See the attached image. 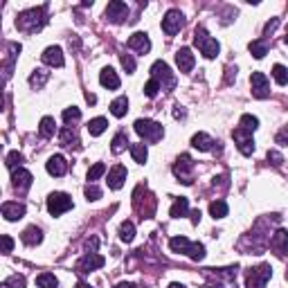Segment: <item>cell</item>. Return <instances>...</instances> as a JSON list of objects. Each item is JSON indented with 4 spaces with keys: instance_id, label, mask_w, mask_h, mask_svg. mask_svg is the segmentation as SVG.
Segmentation results:
<instances>
[{
    "instance_id": "13",
    "label": "cell",
    "mask_w": 288,
    "mask_h": 288,
    "mask_svg": "<svg viewBox=\"0 0 288 288\" xmlns=\"http://www.w3.org/2000/svg\"><path fill=\"white\" fill-rule=\"evenodd\" d=\"M106 18L111 20V23H115V25L124 23V20L128 18V5H126V2H122V0H113V2H108Z\"/></svg>"
},
{
    "instance_id": "53",
    "label": "cell",
    "mask_w": 288,
    "mask_h": 288,
    "mask_svg": "<svg viewBox=\"0 0 288 288\" xmlns=\"http://www.w3.org/2000/svg\"><path fill=\"white\" fill-rule=\"evenodd\" d=\"M277 25H279V20L277 18H273L270 23H266V27H264V36H270L275 30H277Z\"/></svg>"
},
{
    "instance_id": "28",
    "label": "cell",
    "mask_w": 288,
    "mask_h": 288,
    "mask_svg": "<svg viewBox=\"0 0 288 288\" xmlns=\"http://www.w3.org/2000/svg\"><path fill=\"white\" fill-rule=\"evenodd\" d=\"M250 54H252L254 59H264L266 54H268V41L266 39H259V41H252V43L248 45Z\"/></svg>"
},
{
    "instance_id": "36",
    "label": "cell",
    "mask_w": 288,
    "mask_h": 288,
    "mask_svg": "<svg viewBox=\"0 0 288 288\" xmlns=\"http://www.w3.org/2000/svg\"><path fill=\"white\" fill-rule=\"evenodd\" d=\"M36 286L39 288H57L59 286V279L54 277L52 273H41L39 277H36Z\"/></svg>"
},
{
    "instance_id": "4",
    "label": "cell",
    "mask_w": 288,
    "mask_h": 288,
    "mask_svg": "<svg viewBox=\"0 0 288 288\" xmlns=\"http://www.w3.org/2000/svg\"><path fill=\"white\" fill-rule=\"evenodd\" d=\"M151 79H156V81L160 83V88L167 90V93L176 88V74L171 72V68L165 61H156V63L151 65Z\"/></svg>"
},
{
    "instance_id": "55",
    "label": "cell",
    "mask_w": 288,
    "mask_h": 288,
    "mask_svg": "<svg viewBox=\"0 0 288 288\" xmlns=\"http://www.w3.org/2000/svg\"><path fill=\"white\" fill-rule=\"evenodd\" d=\"M173 117H176V119H182V117H185V108L176 106V111H173Z\"/></svg>"
},
{
    "instance_id": "38",
    "label": "cell",
    "mask_w": 288,
    "mask_h": 288,
    "mask_svg": "<svg viewBox=\"0 0 288 288\" xmlns=\"http://www.w3.org/2000/svg\"><path fill=\"white\" fill-rule=\"evenodd\" d=\"M126 144H128L126 135H124V133H117V135L113 137V142H111V151L115 153V156H119V153L126 149Z\"/></svg>"
},
{
    "instance_id": "16",
    "label": "cell",
    "mask_w": 288,
    "mask_h": 288,
    "mask_svg": "<svg viewBox=\"0 0 288 288\" xmlns=\"http://www.w3.org/2000/svg\"><path fill=\"white\" fill-rule=\"evenodd\" d=\"M128 48L135 50L137 54H147L149 50H151V39H149L147 32H135V34L128 39Z\"/></svg>"
},
{
    "instance_id": "2",
    "label": "cell",
    "mask_w": 288,
    "mask_h": 288,
    "mask_svg": "<svg viewBox=\"0 0 288 288\" xmlns=\"http://www.w3.org/2000/svg\"><path fill=\"white\" fill-rule=\"evenodd\" d=\"M133 205H135L137 214H140L142 219H151V216L156 214L158 200L153 198V194L147 189V187L140 185V187L135 189V194H133Z\"/></svg>"
},
{
    "instance_id": "54",
    "label": "cell",
    "mask_w": 288,
    "mask_h": 288,
    "mask_svg": "<svg viewBox=\"0 0 288 288\" xmlns=\"http://www.w3.org/2000/svg\"><path fill=\"white\" fill-rule=\"evenodd\" d=\"M97 245H99V239H97V236H90V239L86 241V248H88V250H93V252H95V250H97Z\"/></svg>"
},
{
    "instance_id": "59",
    "label": "cell",
    "mask_w": 288,
    "mask_h": 288,
    "mask_svg": "<svg viewBox=\"0 0 288 288\" xmlns=\"http://www.w3.org/2000/svg\"><path fill=\"white\" fill-rule=\"evenodd\" d=\"M169 288H187V286H182V284H169Z\"/></svg>"
},
{
    "instance_id": "45",
    "label": "cell",
    "mask_w": 288,
    "mask_h": 288,
    "mask_svg": "<svg viewBox=\"0 0 288 288\" xmlns=\"http://www.w3.org/2000/svg\"><path fill=\"white\" fill-rule=\"evenodd\" d=\"M236 270H239V266H230V268H221V270H216V277L219 279H228V282H232V279L236 277Z\"/></svg>"
},
{
    "instance_id": "40",
    "label": "cell",
    "mask_w": 288,
    "mask_h": 288,
    "mask_svg": "<svg viewBox=\"0 0 288 288\" xmlns=\"http://www.w3.org/2000/svg\"><path fill=\"white\" fill-rule=\"evenodd\" d=\"M187 257H189L191 261H203V259H205V245L191 241V248H189V252H187Z\"/></svg>"
},
{
    "instance_id": "6",
    "label": "cell",
    "mask_w": 288,
    "mask_h": 288,
    "mask_svg": "<svg viewBox=\"0 0 288 288\" xmlns=\"http://www.w3.org/2000/svg\"><path fill=\"white\" fill-rule=\"evenodd\" d=\"M270 277H273L270 264H261L257 268H250L248 275H245V288H264Z\"/></svg>"
},
{
    "instance_id": "47",
    "label": "cell",
    "mask_w": 288,
    "mask_h": 288,
    "mask_svg": "<svg viewBox=\"0 0 288 288\" xmlns=\"http://www.w3.org/2000/svg\"><path fill=\"white\" fill-rule=\"evenodd\" d=\"M7 288H25V277L23 275H11V277L5 279Z\"/></svg>"
},
{
    "instance_id": "8",
    "label": "cell",
    "mask_w": 288,
    "mask_h": 288,
    "mask_svg": "<svg viewBox=\"0 0 288 288\" xmlns=\"http://www.w3.org/2000/svg\"><path fill=\"white\" fill-rule=\"evenodd\" d=\"M72 210V198L63 191H54V194L48 196V212L52 216H61L65 212Z\"/></svg>"
},
{
    "instance_id": "30",
    "label": "cell",
    "mask_w": 288,
    "mask_h": 288,
    "mask_svg": "<svg viewBox=\"0 0 288 288\" xmlns=\"http://www.w3.org/2000/svg\"><path fill=\"white\" fill-rule=\"evenodd\" d=\"M7 50H9V54H7V59H5V77H9L11 68H14V59L20 52V43H7Z\"/></svg>"
},
{
    "instance_id": "46",
    "label": "cell",
    "mask_w": 288,
    "mask_h": 288,
    "mask_svg": "<svg viewBox=\"0 0 288 288\" xmlns=\"http://www.w3.org/2000/svg\"><path fill=\"white\" fill-rule=\"evenodd\" d=\"M160 83H158L156 81V79H149V81H147V86H144V95H147V97H158V93H160Z\"/></svg>"
},
{
    "instance_id": "12",
    "label": "cell",
    "mask_w": 288,
    "mask_h": 288,
    "mask_svg": "<svg viewBox=\"0 0 288 288\" xmlns=\"http://www.w3.org/2000/svg\"><path fill=\"white\" fill-rule=\"evenodd\" d=\"M250 88H252V95L257 99L270 97V81L264 72H252V77H250Z\"/></svg>"
},
{
    "instance_id": "17",
    "label": "cell",
    "mask_w": 288,
    "mask_h": 288,
    "mask_svg": "<svg viewBox=\"0 0 288 288\" xmlns=\"http://www.w3.org/2000/svg\"><path fill=\"white\" fill-rule=\"evenodd\" d=\"M270 248L277 257H286L288 252V230H277L270 239Z\"/></svg>"
},
{
    "instance_id": "19",
    "label": "cell",
    "mask_w": 288,
    "mask_h": 288,
    "mask_svg": "<svg viewBox=\"0 0 288 288\" xmlns=\"http://www.w3.org/2000/svg\"><path fill=\"white\" fill-rule=\"evenodd\" d=\"M45 169H48L50 176L61 178V176H65V173H68V162H65L63 156H52L48 160V165H45Z\"/></svg>"
},
{
    "instance_id": "23",
    "label": "cell",
    "mask_w": 288,
    "mask_h": 288,
    "mask_svg": "<svg viewBox=\"0 0 288 288\" xmlns=\"http://www.w3.org/2000/svg\"><path fill=\"white\" fill-rule=\"evenodd\" d=\"M59 140H61V147H68V149H79V144H81V142H79L77 131H74V128H70V126L61 128Z\"/></svg>"
},
{
    "instance_id": "61",
    "label": "cell",
    "mask_w": 288,
    "mask_h": 288,
    "mask_svg": "<svg viewBox=\"0 0 288 288\" xmlns=\"http://www.w3.org/2000/svg\"><path fill=\"white\" fill-rule=\"evenodd\" d=\"M284 41H286V45H288V34H286V39H284Z\"/></svg>"
},
{
    "instance_id": "21",
    "label": "cell",
    "mask_w": 288,
    "mask_h": 288,
    "mask_svg": "<svg viewBox=\"0 0 288 288\" xmlns=\"http://www.w3.org/2000/svg\"><path fill=\"white\" fill-rule=\"evenodd\" d=\"M99 83H102L104 88H108V90H117L119 88V77H117V72L108 65V68H104L102 72H99Z\"/></svg>"
},
{
    "instance_id": "56",
    "label": "cell",
    "mask_w": 288,
    "mask_h": 288,
    "mask_svg": "<svg viewBox=\"0 0 288 288\" xmlns=\"http://www.w3.org/2000/svg\"><path fill=\"white\" fill-rule=\"evenodd\" d=\"M189 216H191V223H194V225H198V221H200V210H194Z\"/></svg>"
},
{
    "instance_id": "14",
    "label": "cell",
    "mask_w": 288,
    "mask_h": 288,
    "mask_svg": "<svg viewBox=\"0 0 288 288\" xmlns=\"http://www.w3.org/2000/svg\"><path fill=\"white\" fill-rule=\"evenodd\" d=\"M32 180H34V178H32V173L27 169H23V167H18V169L11 171V185H14V189L20 191V194L30 189Z\"/></svg>"
},
{
    "instance_id": "15",
    "label": "cell",
    "mask_w": 288,
    "mask_h": 288,
    "mask_svg": "<svg viewBox=\"0 0 288 288\" xmlns=\"http://www.w3.org/2000/svg\"><path fill=\"white\" fill-rule=\"evenodd\" d=\"M41 59H43V63L50 65V68H61V65L65 63L63 50H61L59 45H50V48H45V52L41 54Z\"/></svg>"
},
{
    "instance_id": "48",
    "label": "cell",
    "mask_w": 288,
    "mask_h": 288,
    "mask_svg": "<svg viewBox=\"0 0 288 288\" xmlns=\"http://www.w3.org/2000/svg\"><path fill=\"white\" fill-rule=\"evenodd\" d=\"M119 61H122L124 70H126L128 74L135 72V59H133V54H122V57H119Z\"/></svg>"
},
{
    "instance_id": "22",
    "label": "cell",
    "mask_w": 288,
    "mask_h": 288,
    "mask_svg": "<svg viewBox=\"0 0 288 288\" xmlns=\"http://www.w3.org/2000/svg\"><path fill=\"white\" fill-rule=\"evenodd\" d=\"M2 216H5L7 221H18L25 216V205L23 203H14V200H9V203H2Z\"/></svg>"
},
{
    "instance_id": "31",
    "label": "cell",
    "mask_w": 288,
    "mask_h": 288,
    "mask_svg": "<svg viewBox=\"0 0 288 288\" xmlns=\"http://www.w3.org/2000/svg\"><path fill=\"white\" fill-rule=\"evenodd\" d=\"M39 133H41V137H54V133H57V122H54V117H43V119H41Z\"/></svg>"
},
{
    "instance_id": "24",
    "label": "cell",
    "mask_w": 288,
    "mask_h": 288,
    "mask_svg": "<svg viewBox=\"0 0 288 288\" xmlns=\"http://www.w3.org/2000/svg\"><path fill=\"white\" fill-rule=\"evenodd\" d=\"M20 239H23L25 245H39L41 241H43V232H41V228H36V225H30V228H25Z\"/></svg>"
},
{
    "instance_id": "32",
    "label": "cell",
    "mask_w": 288,
    "mask_h": 288,
    "mask_svg": "<svg viewBox=\"0 0 288 288\" xmlns=\"http://www.w3.org/2000/svg\"><path fill=\"white\" fill-rule=\"evenodd\" d=\"M106 126H108L106 117H95V119H90V122H88V133L93 137H97V135H102V133L106 131Z\"/></svg>"
},
{
    "instance_id": "57",
    "label": "cell",
    "mask_w": 288,
    "mask_h": 288,
    "mask_svg": "<svg viewBox=\"0 0 288 288\" xmlns=\"http://www.w3.org/2000/svg\"><path fill=\"white\" fill-rule=\"evenodd\" d=\"M86 102H88V104H95V102H97V97H95L93 93H86Z\"/></svg>"
},
{
    "instance_id": "60",
    "label": "cell",
    "mask_w": 288,
    "mask_h": 288,
    "mask_svg": "<svg viewBox=\"0 0 288 288\" xmlns=\"http://www.w3.org/2000/svg\"><path fill=\"white\" fill-rule=\"evenodd\" d=\"M77 288H90V286H88L86 282H79V284H77Z\"/></svg>"
},
{
    "instance_id": "20",
    "label": "cell",
    "mask_w": 288,
    "mask_h": 288,
    "mask_svg": "<svg viewBox=\"0 0 288 288\" xmlns=\"http://www.w3.org/2000/svg\"><path fill=\"white\" fill-rule=\"evenodd\" d=\"M126 176H128L126 167L115 165L111 171H108V187H111V189H122L124 180H126Z\"/></svg>"
},
{
    "instance_id": "18",
    "label": "cell",
    "mask_w": 288,
    "mask_h": 288,
    "mask_svg": "<svg viewBox=\"0 0 288 288\" xmlns=\"http://www.w3.org/2000/svg\"><path fill=\"white\" fill-rule=\"evenodd\" d=\"M176 65L180 72H191L196 65V59H194V54H191L189 48H180L176 52Z\"/></svg>"
},
{
    "instance_id": "11",
    "label": "cell",
    "mask_w": 288,
    "mask_h": 288,
    "mask_svg": "<svg viewBox=\"0 0 288 288\" xmlns=\"http://www.w3.org/2000/svg\"><path fill=\"white\" fill-rule=\"evenodd\" d=\"M232 137H234L236 147H239V151L243 153L245 158L252 156V153H254V140H252V133H248L245 128L236 126L234 131H232Z\"/></svg>"
},
{
    "instance_id": "43",
    "label": "cell",
    "mask_w": 288,
    "mask_h": 288,
    "mask_svg": "<svg viewBox=\"0 0 288 288\" xmlns=\"http://www.w3.org/2000/svg\"><path fill=\"white\" fill-rule=\"evenodd\" d=\"M5 165L9 167V169H18V167L23 165V156H20L18 151H11V153H7V158H5Z\"/></svg>"
},
{
    "instance_id": "34",
    "label": "cell",
    "mask_w": 288,
    "mask_h": 288,
    "mask_svg": "<svg viewBox=\"0 0 288 288\" xmlns=\"http://www.w3.org/2000/svg\"><path fill=\"white\" fill-rule=\"evenodd\" d=\"M230 207L225 200H212L210 203V214L214 216V219H223V216H228Z\"/></svg>"
},
{
    "instance_id": "27",
    "label": "cell",
    "mask_w": 288,
    "mask_h": 288,
    "mask_svg": "<svg viewBox=\"0 0 288 288\" xmlns=\"http://www.w3.org/2000/svg\"><path fill=\"white\" fill-rule=\"evenodd\" d=\"M169 248L171 252H178V254H187L191 248V241L187 239V236H173V239L169 241Z\"/></svg>"
},
{
    "instance_id": "51",
    "label": "cell",
    "mask_w": 288,
    "mask_h": 288,
    "mask_svg": "<svg viewBox=\"0 0 288 288\" xmlns=\"http://www.w3.org/2000/svg\"><path fill=\"white\" fill-rule=\"evenodd\" d=\"M275 142L282 144V147H286V144H288V126H282V131L275 135Z\"/></svg>"
},
{
    "instance_id": "52",
    "label": "cell",
    "mask_w": 288,
    "mask_h": 288,
    "mask_svg": "<svg viewBox=\"0 0 288 288\" xmlns=\"http://www.w3.org/2000/svg\"><path fill=\"white\" fill-rule=\"evenodd\" d=\"M268 162H270V165H275V167H282L284 156L279 151H268Z\"/></svg>"
},
{
    "instance_id": "26",
    "label": "cell",
    "mask_w": 288,
    "mask_h": 288,
    "mask_svg": "<svg viewBox=\"0 0 288 288\" xmlns=\"http://www.w3.org/2000/svg\"><path fill=\"white\" fill-rule=\"evenodd\" d=\"M169 214L173 216V219H182V216L189 214V200L185 198V196H180V198L173 200V205H171Z\"/></svg>"
},
{
    "instance_id": "62",
    "label": "cell",
    "mask_w": 288,
    "mask_h": 288,
    "mask_svg": "<svg viewBox=\"0 0 288 288\" xmlns=\"http://www.w3.org/2000/svg\"><path fill=\"white\" fill-rule=\"evenodd\" d=\"M286 282H288V270H286Z\"/></svg>"
},
{
    "instance_id": "10",
    "label": "cell",
    "mask_w": 288,
    "mask_h": 288,
    "mask_svg": "<svg viewBox=\"0 0 288 288\" xmlns=\"http://www.w3.org/2000/svg\"><path fill=\"white\" fill-rule=\"evenodd\" d=\"M104 264H106V259H104L102 254H97V252H86L77 261V273L79 275H88V273H93V270L102 268Z\"/></svg>"
},
{
    "instance_id": "42",
    "label": "cell",
    "mask_w": 288,
    "mask_h": 288,
    "mask_svg": "<svg viewBox=\"0 0 288 288\" xmlns=\"http://www.w3.org/2000/svg\"><path fill=\"white\" fill-rule=\"evenodd\" d=\"M273 77H275V81H277L279 86H288V70L284 68L282 63H277L273 68Z\"/></svg>"
},
{
    "instance_id": "49",
    "label": "cell",
    "mask_w": 288,
    "mask_h": 288,
    "mask_svg": "<svg viewBox=\"0 0 288 288\" xmlns=\"http://www.w3.org/2000/svg\"><path fill=\"white\" fill-rule=\"evenodd\" d=\"M86 198H88V200H99V198H102V189L88 182V185H86Z\"/></svg>"
},
{
    "instance_id": "50",
    "label": "cell",
    "mask_w": 288,
    "mask_h": 288,
    "mask_svg": "<svg viewBox=\"0 0 288 288\" xmlns=\"http://www.w3.org/2000/svg\"><path fill=\"white\" fill-rule=\"evenodd\" d=\"M0 243H2V254H9L14 250V239L9 234H2L0 236Z\"/></svg>"
},
{
    "instance_id": "5",
    "label": "cell",
    "mask_w": 288,
    "mask_h": 288,
    "mask_svg": "<svg viewBox=\"0 0 288 288\" xmlns=\"http://www.w3.org/2000/svg\"><path fill=\"white\" fill-rule=\"evenodd\" d=\"M133 128H135V133L142 140H147V142H160L162 135H165V128L158 122H153V119H137L133 124Z\"/></svg>"
},
{
    "instance_id": "37",
    "label": "cell",
    "mask_w": 288,
    "mask_h": 288,
    "mask_svg": "<svg viewBox=\"0 0 288 288\" xmlns=\"http://www.w3.org/2000/svg\"><path fill=\"white\" fill-rule=\"evenodd\" d=\"M128 111V99L126 97H117L115 102L111 104V113L115 115V117H124Z\"/></svg>"
},
{
    "instance_id": "29",
    "label": "cell",
    "mask_w": 288,
    "mask_h": 288,
    "mask_svg": "<svg viewBox=\"0 0 288 288\" xmlns=\"http://www.w3.org/2000/svg\"><path fill=\"white\" fill-rule=\"evenodd\" d=\"M48 79H50V72H48V70L39 68V70H34V72L30 74V86L39 90V88H43L45 83H48Z\"/></svg>"
},
{
    "instance_id": "44",
    "label": "cell",
    "mask_w": 288,
    "mask_h": 288,
    "mask_svg": "<svg viewBox=\"0 0 288 288\" xmlns=\"http://www.w3.org/2000/svg\"><path fill=\"white\" fill-rule=\"evenodd\" d=\"M79 117H81V111H79L77 106H70V108H65V111H63V122H65V124L77 122Z\"/></svg>"
},
{
    "instance_id": "3",
    "label": "cell",
    "mask_w": 288,
    "mask_h": 288,
    "mask_svg": "<svg viewBox=\"0 0 288 288\" xmlns=\"http://www.w3.org/2000/svg\"><path fill=\"white\" fill-rule=\"evenodd\" d=\"M194 43L200 48V52H203L205 59H216V57H219V50H221L219 41L212 39V36L207 34L205 27H198V30L194 32Z\"/></svg>"
},
{
    "instance_id": "1",
    "label": "cell",
    "mask_w": 288,
    "mask_h": 288,
    "mask_svg": "<svg viewBox=\"0 0 288 288\" xmlns=\"http://www.w3.org/2000/svg\"><path fill=\"white\" fill-rule=\"evenodd\" d=\"M45 23H48V7H34V9L20 11L16 16V27L20 32H27V34L41 30Z\"/></svg>"
},
{
    "instance_id": "39",
    "label": "cell",
    "mask_w": 288,
    "mask_h": 288,
    "mask_svg": "<svg viewBox=\"0 0 288 288\" xmlns=\"http://www.w3.org/2000/svg\"><path fill=\"white\" fill-rule=\"evenodd\" d=\"M104 173H106V165H104V162H95V165L88 169V182L93 185V182L99 180Z\"/></svg>"
},
{
    "instance_id": "58",
    "label": "cell",
    "mask_w": 288,
    "mask_h": 288,
    "mask_svg": "<svg viewBox=\"0 0 288 288\" xmlns=\"http://www.w3.org/2000/svg\"><path fill=\"white\" fill-rule=\"evenodd\" d=\"M115 288H133V284H128V282H122V284H117Z\"/></svg>"
},
{
    "instance_id": "35",
    "label": "cell",
    "mask_w": 288,
    "mask_h": 288,
    "mask_svg": "<svg viewBox=\"0 0 288 288\" xmlns=\"http://www.w3.org/2000/svg\"><path fill=\"white\" fill-rule=\"evenodd\" d=\"M119 239H122L124 243H131V241L135 239V225H133L131 221H124V223L119 225Z\"/></svg>"
},
{
    "instance_id": "33",
    "label": "cell",
    "mask_w": 288,
    "mask_h": 288,
    "mask_svg": "<svg viewBox=\"0 0 288 288\" xmlns=\"http://www.w3.org/2000/svg\"><path fill=\"white\" fill-rule=\"evenodd\" d=\"M131 156H133V160H135L137 165H144L147 158H149L147 144H131Z\"/></svg>"
},
{
    "instance_id": "25",
    "label": "cell",
    "mask_w": 288,
    "mask_h": 288,
    "mask_svg": "<svg viewBox=\"0 0 288 288\" xmlns=\"http://www.w3.org/2000/svg\"><path fill=\"white\" fill-rule=\"evenodd\" d=\"M214 144H216V142L212 140L207 133H196V135L191 137V147L198 149V151H212V149H214Z\"/></svg>"
},
{
    "instance_id": "7",
    "label": "cell",
    "mask_w": 288,
    "mask_h": 288,
    "mask_svg": "<svg viewBox=\"0 0 288 288\" xmlns=\"http://www.w3.org/2000/svg\"><path fill=\"white\" fill-rule=\"evenodd\" d=\"M173 176L182 182V185H191L194 182V160L189 153H182L173 165Z\"/></svg>"
},
{
    "instance_id": "9",
    "label": "cell",
    "mask_w": 288,
    "mask_h": 288,
    "mask_svg": "<svg viewBox=\"0 0 288 288\" xmlns=\"http://www.w3.org/2000/svg\"><path fill=\"white\" fill-rule=\"evenodd\" d=\"M182 25H185V16H182L180 9H169L162 18V32L167 36H173L182 30Z\"/></svg>"
},
{
    "instance_id": "41",
    "label": "cell",
    "mask_w": 288,
    "mask_h": 288,
    "mask_svg": "<svg viewBox=\"0 0 288 288\" xmlns=\"http://www.w3.org/2000/svg\"><path fill=\"white\" fill-rule=\"evenodd\" d=\"M241 128H245L248 133H254L259 128V119L254 117V115H248V113H245V115H241Z\"/></svg>"
}]
</instances>
